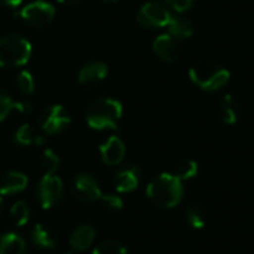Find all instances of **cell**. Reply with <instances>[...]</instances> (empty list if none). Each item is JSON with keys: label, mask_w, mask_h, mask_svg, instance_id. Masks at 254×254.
<instances>
[{"label": "cell", "mask_w": 254, "mask_h": 254, "mask_svg": "<svg viewBox=\"0 0 254 254\" xmlns=\"http://www.w3.org/2000/svg\"><path fill=\"white\" fill-rule=\"evenodd\" d=\"M146 193L150 202L156 207L173 208L182 201L183 185L176 174L173 176L168 173H162L147 185Z\"/></svg>", "instance_id": "obj_1"}, {"label": "cell", "mask_w": 254, "mask_h": 254, "mask_svg": "<svg viewBox=\"0 0 254 254\" xmlns=\"http://www.w3.org/2000/svg\"><path fill=\"white\" fill-rule=\"evenodd\" d=\"M121 118L122 104L110 97H100L86 109V122L92 129H115Z\"/></svg>", "instance_id": "obj_2"}, {"label": "cell", "mask_w": 254, "mask_h": 254, "mask_svg": "<svg viewBox=\"0 0 254 254\" xmlns=\"http://www.w3.org/2000/svg\"><path fill=\"white\" fill-rule=\"evenodd\" d=\"M189 77L196 86L204 91H217L228 83V80L231 79V73L220 64L204 60L190 67Z\"/></svg>", "instance_id": "obj_3"}, {"label": "cell", "mask_w": 254, "mask_h": 254, "mask_svg": "<svg viewBox=\"0 0 254 254\" xmlns=\"http://www.w3.org/2000/svg\"><path fill=\"white\" fill-rule=\"evenodd\" d=\"M31 57V43L19 34L0 37V67L24 65Z\"/></svg>", "instance_id": "obj_4"}, {"label": "cell", "mask_w": 254, "mask_h": 254, "mask_svg": "<svg viewBox=\"0 0 254 254\" xmlns=\"http://www.w3.org/2000/svg\"><path fill=\"white\" fill-rule=\"evenodd\" d=\"M171 18L173 15L170 12V7L161 0H152L144 3L137 13V21L143 27L149 28L167 27Z\"/></svg>", "instance_id": "obj_5"}, {"label": "cell", "mask_w": 254, "mask_h": 254, "mask_svg": "<svg viewBox=\"0 0 254 254\" xmlns=\"http://www.w3.org/2000/svg\"><path fill=\"white\" fill-rule=\"evenodd\" d=\"M64 195L63 180L55 174H43L37 186L39 204L43 210H49L61 202Z\"/></svg>", "instance_id": "obj_6"}, {"label": "cell", "mask_w": 254, "mask_h": 254, "mask_svg": "<svg viewBox=\"0 0 254 254\" xmlns=\"http://www.w3.org/2000/svg\"><path fill=\"white\" fill-rule=\"evenodd\" d=\"M39 122H40V128L46 134L54 135V134L64 131L70 125L71 118L65 107H63L61 104H52L43 109V112L40 113Z\"/></svg>", "instance_id": "obj_7"}, {"label": "cell", "mask_w": 254, "mask_h": 254, "mask_svg": "<svg viewBox=\"0 0 254 254\" xmlns=\"http://www.w3.org/2000/svg\"><path fill=\"white\" fill-rule=\"evenodd\" d=\"M21 19H24L31 27H45L55 16V7L43 0H36L25 4L19 10Z\"/></svg>", "instance_id": "obj_8"}, {"label": "cell", "mask_w": 254, "mask_h": 254, "mask_svg": "<svg viewBox=\"0 0 254 254\" xmlns=\"http://www.w3.org/2000/svg\"><path fill=\"white\" fill-rule=\"evenodd\" d=\"M71 190H73L74 198L80 202L100 201V198L103 196V192L97 179L88 173H80L74 177Z\"/></svg>", "instance_id": "obj_9"}, {"label": "cell", "mask_w": 254, "mask_h": 254, "mask_svg": "<svg viewBox=\"0 0 254 254\" xmlns=\"http://www.w3.org/2000/svg\"><path fill=\"white\" fill-rule=\"evenodd\" d=\"M140 180H141L140 168L135 165H128L115 174L113 185L119 193H128V192H132L138 188Z\"/></svg>", "instance_id": "obj_10"}, {"label": "cell", "mask_w": 254, "mask_h": 254, "mask_svg": "<svg viewBox=\"0 0 254 254\" xmlns=\"http://www.w3.org/2000/svg\"><path fill=\"white\" fill-rule=\"evenodd\" d=\"M109 73V67L106 63L103 61H91L88 64H85L77 74V80L80 85L85 86H94L98 85L100 82H103L106 79Z\"/></svg>", "instance_id": "obj_11"}, {"label": "cell", "mask_w": 254, "mask_h": 254, "mask_svg": "<svg viewBox=\"0 0 254 254\" xmlns=\"http://www.w3.org/2000/svg\"><path fill=\"white\" fill-rule=\"evenodd\" d=\"M125 152H127V149H125L124 141L116 135L109 137L100 146L101 159L107 165H118L119 162H122V159L125 158Z\"/></svg>", "instance_id": "obj_12"}, {"label": "cell", "mask_w": 254, "mask_h": 254, "mask_svg": "<svg viewBox=\"0 0 254 254\" xmlns=\"http://www.w3.org/2000/svg\"><path fill=\"white\" fill-rule=\"evenodd\" d=\"M153 51L155 54L165 63H174L179 57V43L177 39L171 34H159L153 40Z\"/></svg>", "instance_id": "obj_13"}, {"label": "cell", "mask_w": 254, "mask_h": 254, "mask_svg": "<svg viewBox=\"0 0 254 254\" xmlns=\"http://www.w3.org/2000/svg\"><path fill=\"white\" fill-rule=\"evenodd\" d=\"M28 185L25 174L19 171H7L0 177V195H13L22 192Z\"/></svg>", "instance_id": "obj_14"}, {"label": "cell", "mask_w": 254, "mask_h": 254, "mask_svg": "<svg viewBox=\"0 0 254 254\" xmlns=\"http://www.w3.org/2000/svg\"><path fill=\"white\" fill-rule=\"evenodd\" d=\"M95 240V229L91 225L79 226L70 237V246L74 252L86 250Z\"/></svg>", "instance_id": "obj_15"}, {"label": "cell", "mask_w": 254, "mask_h": 254, "mask_svg": "<svg viewBox=\"0 0 254 254\" xmlns=\"http://www.w3.org/2000/svg\"><path fill=\"white\" fill-rule=\"evenodd\" d=\"M31 240L37 247L45 249V250H52V249L57 247V235H55V232L51 228H48V226H45L42 223H37L33 228Z\"/></svg>", "instance_id": "obj_16"}, {"label": "cell", "mask_w": 254, "mask_h": 254, "mask_svg": "<svg viewBox=\"0 0 254 254\" xmlns=\"http://www.w3.org/2000/svg\"><path fill=\"white\" fill-rule=\"evenodd\" d=\"M0 254H27V244L22 237L6 232L0 237Z\"/></svg>", "instance_id": "obj_17"}, {"label": "cell", "mask_w": 254, "mask_h": 254, "mask_svg": "<svg viewBox=\"0 0 254 254\" xmlns=\"http://www.w3.org/2000/svg\"><path fill=\"white\" fill-rule=\"evenodd\" d=\"M219 109H220V115H222V119H223L225 124L234 125L238 121L240 106H238L237 100L231 94H225L222 97L220 104H219Z\"/></svg>", "instance_id": "obj_18"}, {"label": "cell", "mask_w": 254, "mask_h": 254, "mask_svg": "<svg viewBox=\"0 0 254 254\" xmlns=\"http://www.w3.org/2000/svg\"><path fill=\"white\" fill-rule=\"evenodd\" d=\"M13 140L18 146H40L43 144V137L39 135L33 128L31 125L28 124H24L21 125L16 131H15V135H13Z\"/></svg>", "instance_id": "obj_19"}, {"label": "cell", "mask_w": 254, "mask_h": 254, "mask_svg": "<svg viewBox=\"0 0 254 254\" xmlns=\"http://www.w3.org/2000/svg\"><path fill=\"white\" fill-rule=\"evenodd\" d=\"M167 28H168V34H171L176 39H189L193 34L192 22L182 16H173Z\"/></svg>", "instance_id": "obj_20"}, {"label": "cell", "mask_w": 254, "mask_h": 254, "mask_svg": "<svg viewBox=\"0 0 254 254\" xmlns=\"http://www.w3.org/2000/svg\"><path fill=\"white\" fill-rule=\"evenodd\" d=\"M60 162V156L52 149H46L40 156V170L43 174H54L58 170Z\"/></svg>", "instance_id": "obj_21"}, {"label": "cell", "mask_w": 254, "mask_h": 254, "mask_svg": "<svg viewBox=\"0 0 254 254\" xmlns=\"http://www.w3.org/2000/svg\"><path fill=\"white\" fill-rule=\"evenodd\" d=\"M10 216L16 226H24L30 219V208L24 201H16L10 207Z\"/></svg>", "instance_id": "obj_22"}, {"label": "cell", "mask_w": 254, "mask_h": 254, "mask_svg": "<svg viewBox=\"0 0 254 254\" xmlns=\"http://www.w3.org/2000/svg\"><path fill=\"white\" fill-rule=\"evenodd\" d=\"M16 86L22 94H27V95L33 94L36 89V80H34V76L31 74V71L21 70L16 74Z\"/></svg>", "instance_id": "obj_23"}, {"label": "cell", "mask_w": 254, "mask_h": 254, "mask_svg": "<svg viewBox=\"0 0 254 254\" xmlns=\"http://www.w3.org/2000/svg\"><path fill=\"white\" fill-rule=\"evenodd\" d=\"M186 217H188L189 225L195 229H201L205 226V211L201 205L189 207L186 211Z\"/></svg>", "instance_id": "obj_24"}, {"label": "cell", "mask_w": 254, "mask_h": 254, "mask_svg": "<svg viewBox=\"0 0 254 254\" xmlns=\"http://www.w3.org/2000/svg\"><path fill=\"white\" fill-rule=\"evenodd\" d=\"M92 254H127V249L115 240H107L98 244Z\"/></svg>", "instance_id": "obj_25"}, {"label": "cell", "mask_w": 254, "mask_h": 254, "mask_svg": "<svg viewBox=\"0 0 254 254\" xmlns=\"http://www.w3.org/2000/svg\"><path fill=\"white\" fill-rule=\"evenodd\" d=\"M198 174V164L192 159H186V161H182L179 165H177V173L176 176L183 182V180H189L192 177H195Z\"/></svg>", "instance_id": "obj_26"}, {"label": "cell", "mask_w": 254, "mask_h": 254, "mask_svg": "<svg viewBox=\"0 0 254 254\" xmlns=\"http://www.w3.org/2000/svg\"><path fill=\"white\" fill-rule=\"evenodd\" d=\"M13 101L7 92L0 89V122H3L10 112H13Z\"/></svg>", "instance_id": "obj_27"}, {"label": "cell", "mask_w": 254, "mask_h": 254, "mask_svg": "<svg viewBox=\"0 0 254 254\" xmlns=\"http://www.w3.org/2000/svg\"><path fill=\"white\" fill-rule=\"evenodd\" d=\"M103 207L109 208V210H122L124 207V201L121 199V196L116 195H103L100 198Z\"/></svg>", "instance_id": "obj_28"}, {"label": "cell", "mask_w": 254, "mask_h": 254, "mask_svg": "<svg viewBox=\"0 0 254 254\" xmlns=\"http://www.w3.org/2000/svg\"><path fill=\"white\" fill-rule=\"evenodd\" d=\"M196 0H165L164 3L167 6H170L171 9H174L176 12L182 13V12H186L189 10L193 4H195Z\"/></svg>", "instance_id": "obj_29"}, {"label": "cell", "mask_w": 254, "mask_h": 254, "mask_svg": "<svg viewBox=\"0 0 254 254\" xmlns=\"http://www.w3.org/2000/svg\"><path fill=\"white\" fill-rule=\"evenodd\" d=\"M13 110H16V112H19V113H22V115H27V113H30L31 112V106H30V103H27V101H13Z\"/></svg>", "instance_id": "obj_30"}, {"label": "cell", "mask_w": 254, "mask_h": 254, "mask_svg": "<svg viewBox=\"0 0 254 254\" xmlns=\"http://www.w3.org/2000/svg\"><path fill=\"white\" fill-rule=\"evenodd\" d=\"M24 0H0V3L6 7H16L22 3Z\"/></svg>", "instance_id": "obj_31"}, {"label": "cell", "mask_w": 254, "mask_h": 254, "mask_svg": "<svg viewBox=\"0 0 254 254\" xmlns=\"http://www.w3.org/2000/svg\"><path fill=\"white\" fill-rule=\"evenodd\" d=\"M60 3H64V4H76V3H79L80 0H58Z\"/></svg>", "instance_id": "obj_32"}, {"label": "cell", "mask_w": 254, "mask_h": 254, "mask_svg": "<svg viewBox=\"0 0 254 254\" xmlns=\"http://www.w3.org/2000/svg\"><path fill=\"white\" fill-rule=\"evenodd\" d=\"M3 211H4V202H3V198L0 196V217L3 216Z\"/></svg>", "instance_id": "obj_33"}, {"label": "cell", "mask_w": 254, "mask_h": 254, "mask_svg": "<svg viewBox=\"0 0 254 254\" xmlns=\"http://www.w3.org/2000/svg\"><path fill=\"white\" fill-rule=\"evenodd\" d=\"M103 1H107V3H113V1H116V0H103Z\"/></svg>", "instance_id": "obj_34"}, {"label": "cell", "mask_w": 254, "mask_h": 254, "mask_svg": "<svg viewBox=\"0 0 254 254\" xmlns=\"http://www.w3.org/2000/svg\"><path fill=\"white\" fill-rule=\"evenodd\" d=\"M64 254H73V253H71V252H65V253H64Z\"/></svg>", "instance_id": "obj_35"}, {"label": "cell", "mask_w": 254, "mask_h": 254, "mask_svg": "<svg viewBox=\"0 0 254 254\" xmlns=\"http://www.w3.org/2000/svg\"><path fill=\"white\" fill-rule=\"evenodd\" d=\"M161 1H165V0H161Z\"/></svg>", "instance_id": "obj_36"}]
</instances>
